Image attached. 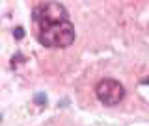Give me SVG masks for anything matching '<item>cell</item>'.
<instances>
[{
  "label": "cell",
  "mask_w": 149,
  "mask_h": 126,
  "mask_svg": "<svg viewBox=\"0 0 149 126\" xmlns=\"http://www.w3.org/2000/svg\"><path fill=\"white\" fill-rule=\"evenodd\" d=\"M125 87L114 78H104L95 85V95L97 100L104 106H118L121 100L125 98Z\"/></svg>",
  "instance_id": "3957f363"
},
{
  "label": "cell",
  "mask_w": 149,
  "mask_h": 126,
  "mask_svg": "<svg viewBox=\"0 0 149 126\" xmlns=\"http://www.w3.org/2000/svg\"><path fill=\"white\" fill-rule=\"evenodd\" d=\"M34 22L37 24L39 30L43 28H49L52 24H58V22H63V21H69L67 17V9H65L63 4L60 2H43L39 6L34 8Z\"/></svg>",
  "instance_id": "7a4b0ae2"
},
{
  "label": "cell",
  "mask_w": 149,
  "mask_h": 126,
  "mask_svg": "<svg viewBox=\"0 0 149 126\" xmlns=\"http://www.w3.org/2000/svg\"><path fill=\"white\" fill-rule=\"evenodd\" d=\"M77 39V32L71 21H63L49 28H43L37 34V41L47 48H67Z\"/></svg>",
  "instance_id": "6da1fadb"
},
{
  "label": "cell",
  "mask_w": 149,
  "mask_h": 126,
  "mask_svg": "<svg viewBox=\"0 0 149 126\" xmlns=\"http://www.w3.org/2000/svg\"><path fill=\"white\" fill-rule=\"evenodd\" d=\"M142 83H149V76H147V78H143V80H142Z\"/></svg>",
  "instance_id": "5b68a950"
},
{
  "label": "cell",
  "mask_w": 149,
  "mask_h": 126,
  "mask_svg": "<svg viewBox=\"0 0 149 126\" xmlns=\"http://www.w3.org/2000/svg\"><path fill=\"white\" fill-rule=\"evenodd\" d=\"M22 32H24V30H22V28H17V30H13V35H17V39H21V37L24 35V34H22Z\"/></svg>",
  "instance_id": "277c9868"
}]
</instances>
